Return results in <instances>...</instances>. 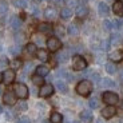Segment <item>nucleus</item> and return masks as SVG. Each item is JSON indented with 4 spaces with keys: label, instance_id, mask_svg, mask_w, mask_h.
<instances>
[{
    "label": "nucleus",
    "instance_id": "f257e3e1",
    "mask_svg": "<svg viewBox=\"0 0 123 123\" xmlns=\"http://www.w3.org/2000/svg\"><path fill=\"white\" fill-rule=\"evenodd\" d=\"M92 91V84L90 80H82L79 82L76 86V92L82 96H87L90 95V92Z\"/></svg>",
    "mask_w": 123,
    "mask_h": 123
},
{
    "label": "nucleus",
    "instance_id": "f03ea898",
    "mask_svg": "<svg viewBox=\"0 0 123 123\" xmlns=\"http://www.w3.org/2000/svg\"><path fill=\"white\" fill-rule=\"evenodd\" d=\"M86 67H87V62L83 56L75 55L74 58H72V68H74L75 71H83Z\"/></svg>",
    "mask_w": 123,
    "mask_h": 123
},
{
    "label": "nucleus",
    "instance_id": "7ed1b4c3",
    "mask_svg": "<svg viewBox=\"0 0 123 123\" xmlns=\"http://www.w3.org/2000/svg\"><path fill=\"white\" fill-rule=\"evenodd\" d=\"M102 98H103V102H105L107 106H114V105H117L118 100H119L117 94H115V92H111V91L105 92Z\"/></svg>",
    "mask_w": 123,
    "mask_h": 123
},
{
    "label": "nucleus",
    "instance_id": "20e7f679",
    "mask_svg": "<svg viewBox=\"0 0 123 123\" xmlns=\"http://www.w3.org/2000/svg\"><path fill=\"white\" fill-rule=\"evenodd\" d=\"M15 95L18 96V98H20V99H25L28 96V88H27V86L25 84H23V83H18V84H15Z\"/></svg>",
    "mask_w": 123,
    "mask_h": 123
},
{
    "label": "nucleus",
    "instance_id": "39448f33",
    "mask_svg": "<svg viewBox=\"0 0 123 123\" xmlns=\"http://www.w3.org/2000/svg\"><path fill=\"white\" fill-rule=\"evenodd\" d=\"M47 47H48L49 51L55 52V51H59V49H60L62 43H60V40H59L58 37L52 36V37H48V40H47Z\"/></svg>",
    "mask_w": 123,
    "mask_h": 123
},
{
    "label": "nucleus",
    "instance_id": "423d86ee",
    "mask_svg": "<svg viewBox=\"0 0 123 123\" xmlns=\"http://www.w3.org/2000/svg\"><path fill=\"white\" fill-rule=\"evenodd\" d=\"M52 94H54V86H51V84H43L39 91V95L42 98H48Z\"/></svg>",
    "mask_w": 123,
    "mask_h": 123
},
{
    "label": "nucleus",
    "instance_id": "0eeeda50",
    "mask_svg": "<svg viewBox=\"0 0 123 123\" xmlns=\"http://www.w3.org/2000/svg\"><path fill=\"white\" fill-rule=\"evenodd\" d=\"M3 102L6 103V105H8V106L15 105V103H16V95H15V92H11V91L4 92V95H3Z\"/></svg>",
    "mask_w": 123,
    "mask_h": 123
},
{
    "label": "nucleus",
    "instance_id": "6e6552de",
    "mask_svg": "<svg viewBox=\"0 0 123 123\" xmlns=\"http://www.w3.org/2000/svg\"><path fill=\"white\" fill-rule=\"evenodd\" d=\"M115 114H117V108H115L114 106H107V107H105L102 110V117L106 118V119L112 118Z\"/></svg>",
    "mask_w": 123,
    "mask_h": 123
},
{
    "label": "nucleus",
    "instance_id": "1a4fd4ad",
    "mask_svg": "<svg viewBox=\"0 0 123 123\" xmlns=\"http://www.w3.org/2000/svg\"><path fill=\"white\" fill-rule=\"evenodd\" d=\"M15 80V71L13 70H6L3 74V82L6 84H11Z\"/></svg>",
    "mask_w": 123,
    "mask_h": 123
},
{
    "label": "nucleus",
    "instance_id": "9d476101",
    "mask_svg": "<svg viewBox=\"0 0 123 123\" xmlns=\"http://www.w3.org/2000/svg\"><path fill=\"white\" fill-rule=\"evenodd\" d=\"M37 31L42 32V34H51L52 32V25L48 24V23H40L37 25Z\"/></svg>",
    "mask_w": 123,
    "mask_h": 123
},
{
    "label": "nucleus",
    "instance_id": "9b49d317",
    "mask_svg": "<svg viewBox=\"0 0 123 123\" xmlns=\"http://www.w3.org/2000/svg\"><path fill=\"white\" fill-rule=\"evenodd\" d=\"M108 56H110L111 62L117 63V62H122V59H123V52H122V51H119V49H117V51H112V52H111Z\"/></svg>",
    "mask_w": 123,
    "mask_h": 123
},
{
    "label": "nucleus",
    "instance_id": "f8f14e48",
    "mask_svg": "<svg viewBox=\"0 0 123 123\" xmlns=\"http://www.w3.org/2000/svg\"><path fill=\"white\" fill-rule=\"evenodd\" d=\"M44 18H46L47 20H54V19L56 18V11H55V8H52V7H48V8L44 9Z\"/></svg>",
    "mask_w": 123,
    "mask_h": 123
},
{
    "label": "nucleus",
    "instance_id": "ddd939ff",
    "mask_svg": "<svg viewBox=\"0 0 123 123\" xmlns=\"http://www.w3.org/2000/svg\"><path fill=\"white\" fill-rule=\"evenodd\" d=\"M80 120L84 123H90L92 120V112L88 110H84L80 112Z\"/></svg>",
    "mask_w": 123,
    "mask_h": 123
},
{
    "label": "nucleus",
    "instance_id": "4468645a",
    "mask_svg": "<svg viewBox=\"0 0 123 123\" xmlns=\"http://www.w3.org/2000/svg\"><path fill=\"white\" fill-rule=\"evenodd\" d=\"M112 11H114L115 15L122 16L123 15V3L122 1H115L114 6H112Z\"/></svg>",
    "mask_w": 123,
    "mask_h": 123
},
{
    "label": "nucleus",
    "instance_id": "2eb2a0df",
    "mask_svg": "<svg viewBox=\"0 0 123 123\" xmlns=\"http://www.w3.org/2000/svg\"><path fill=\"white\" fill-rule=\"evenodd\" d=\"M36 58L39 59V60H42V62H47L49 56H48V52H47L46 49L42 48V49H37L36 51Z\"/></svg>",
    "mask_w": 123,
    "mask_h": 123
},
{
    "label": "nucleus",
    "instance_id": "dca6fc26",
    "mask_svg": "<svg viewBox=\"0 0 123 123\" xmlns=\"http://www.w3.org/2000/svg\"><path fill=\"white\" fill-rule=\"evenodd\" d=\"M49 122L51 123H62L63 122V117H62V114L54 111L52 114H51V117H49Z\"/></svg>",
    "mask_w": 123,
    "mask_h": 123
},
{
    "label": "nucleus",
    "instance_id": "f3484780",
    "mask_svg": "<svg viewBox=\"0 0 123 123\" xmlns=\"http://www.w3.org/2000/svg\"><path fill=\"white\" fill-rule=\"evenodd\" d=\"M88 13V9L86 6H78L76 7V16L78 18H84Z\"/></svg>",
    "mask_w": 123,
    "mask_h": 123
},
{
    "label": "nucleus",
    "instance_id": "a211bd4d",
    "mask_svg": "<svg viewBox=\"0 0 123 123\" xmlns=\"http://www.w3.org/2000/svg\"><path fill=\"white\" fill-rule=\"evenodd\" d=\"M9 24H11V27H12L13 30H19L20 25H22V20H20L18 16H12L11 20H9Z\"/></svg>",
    "mask_w": 123,
    "mask_h": 123
},
{
    "label": "nucleus",
    "instance_id": "6ab92c4d",
    "mask_svg": "<svg viewBox=\"0 0 123 123\" xmlns=\"http://www.w3.org/2000/svg\"><path fill=\"white\" fill-rule=\"evenodd\" d=\"M98 11H99V15L100 16H107L110 9H108V6L106 3H100L98 6Z\"/></svg>",
    "mask_w": 123,
    "mask_h": 123
},
{
    "label": "nucleus",
    "instance_id": "aec40b11",
    "mask_svg": "<svg viewBox=\"0 0 123 123\" xmlns=\"http://www.w3.org/2000/svg\"><path fill=\"white\" fill-rule=\"evenodd\" d=\"M100 86L102 87H106V88H114V87H115V82H114V80H111V79H108V78H105V79H102Z\"/></svg>",
    "mask_w": 123,
    "mask_h": 123
},
{
    "label": "nucleus",
    "instance_id": "412c9836",
    "mask_svg": "<svg viewBox=\"0 0 123 123\" xmlns=\"http://www.w3.org/2000/svg\"><path fill=\"white\" fill-rule=\"evenodd\" d=\"M49 70L48 67H46V66H39V67H36V75H40V76H46V75H48Z\"/></svg>",
    "mask_w": 123,
    "mask_h": 123
},
{
    "label": "nucleus",
    "instance_id": "4be33fe9",
    "mask_svg": "<svg viewBox=\"0 0 123 123\" xmlns=\"http://www.w3.org/2000/svg\"><path fill=\"white\" fill-rule=\"evenodd\" d=\"M106 71H107L108 74H115V72H117V66L114 64V62L106 63Z\"/></svg>",
    "mask_w": 123,
    "mask_h": 123
},
{
    "label": "nucleus",
    "instance_id": "5701e85b",
    "mask_svg": "<svg viewBox=\"0 0 123 123\" xmlns=\"http://www.w3.org/2000/svg\"><path fill=\"white\" fill-rule=\"evenodd\" d=\"M60 16L63 19H70L71 16H72V11H71V8H68V7L67 8H63L60 11Z\"/></svg>",
    "mask_w": 123,
    "mask_h": 123
},
{
    "label": "nucleus",
    "instance_id": "b1692460",
    "mask_svg": "<svg viewBox=\"0 0 123 123\" xmlns=\"http://www.w3.org/2000/svg\"><path fill=\"white\" fill-rule=\"evenodd\" d=\"M67 31H68V34H70L71 36H76V35L79 34V28H78L75 24H70Z\"/></svg>",
    "mask_w": 123,
    "mask_h": 123
},
{
    "label": "nucleus",
    "instance_id": "393cba45",
    "mask_svg": "<svg viewBox=\"0 0 123 123\" xmlns=\"http://www.w3.org/2000/svg\"><path fill=\"white\" fill-rule=\"evenodd\" d=\"M56 59H58V62L63 63V62H66L68 59V52L67 51H62V52H59L58 55H56Z\"/></svg>",
    "mask_w": 123,
    "mask_h": 123
},
{
    "label": "nucleus",
    "instance_id": "a878e982",
    "mask_svg": "<svg viewBox=\"0 0 123 123\" xmlns=\"http://www.w3.org/2000/svg\"><path fill=\"white\" fill-rule=\"evenodd\" d=\"M25 49H27V52L30 54V55H34V54H36V44L35 43H28L27 47H25Z\"/></svg>",
    "mask_w": 123,
    "mask_h": 123
},
{
    "label": "nucleus",
    "instance_id": "bb28decb",
    "mask_svg": "<svg viewBox=\"0 0 123 123\" xmlns=\"http://www.w3.org/2000/svg\"><path fill=\"white\" fill-rule=\"evenodd\" d=\"M12 4L18 8H25L27 7V0H12Z\"/></svg>",
    "mask_w": 123,
    "mask_h": 123
},
{
    "label": "nucleus",
    "instance_id": "cd10ccee",
    "mask_svg": "<svg viewBox=\"0 0 123 123\" xmlns=\"http://www.w3.org/2000/svg\"><path fill=\"white\" fill-rule=\"evenodd\" d=\"M56 88L60 92H67V84H66L64 82H62V80H58V82H56Z\"/></svg>",
    "mask_w": 123,
    "mask_h": 123
},
{
    "label": "nucleus",
    "instance_id": "c85d7f7f",
    "mask_svg": "<svg viewBox=\"0 0 123 123\" xmlns=\"http://www.w3.org/2000/svg\"><path fill=\"white\" fill-rule=\"evenodd\" d=\"M32 82H34V84H36V86H43V76H40V75H34L32 76Z\"/></svg>",
    "mask_w": 123,
    "mask_h": 123
},
{
    "label": "nucleus",
    "instance_id": "c756f323",
    "mask_svg": "<svg viewBox=\"0 0 123 123\" xmlns=\"http://www.w3.org/2000/svg\"><path fill=\"white\" fill-rule=\"evenodd\" d=\"M8 11V4L4 0H0V15H6Z\"/></svg>",
    "mask_w": 123,
    "mask_h": 123
},
{
    "label": "nucleus",
    "instance_id": "7c9ffc66",
    "mask_svg": "<svg viewBox=\"0 0 123 123\" xmlns=\"http://www.w3.org/2000/svg\"><path fill=\"white\" fill-rule=\"evenodd\" d=\"M11 67H12V70L22 68V60H20V59H13V60L11 62Z\"/></svg>",
    "mask_w": 123,
    "mask_h": 123
},
{
    "label": "nucleus",
    "instance_id": "2f4dec72",
    "mask_svg": "<svg viewBox=\"0 0 123 123\" xmlns=\"http://www.w3.org/2000/svg\"><path fill=\"white\" fill-rule=\"evenodd\" d=\"M103 27H105V30L111 31L114 28V23L111 22V20H105V22H103Z\"/></svg>",
    "mask_w": 123,
    "mask_h": 123
},
{
    "label": "nucleus",
    "instance_id": "473e14b6",
    "mask_svg": "<svg viewBox=\"0 0 123 123\" xmlns=\"http://www.w3.org/2000/svg\"><path fill=\"white\" fill-rule=\"evenodd\" d=\"M8 64H9L8 59H7L6 56H1V58H0V68H7Z\"/></svg>",
    "mask_w": 123,
    "mask_h": 123
},
{
    "label": "nucleus",
    "instance_id": "72a5a7b5",
    "mask_svg": "<svg viewBox=\"0 0 123 123\" xmlns=\"http://www.w3.org/2000/svg\"><path fill=\"white\" fill-rule=\"evenodd\" d=\"M20 51H22V48H20L19 46H12L11 48H9V52L12 54V55H19Z\"/></svg>",
    "mask_w": 123,
    "mask_h": 123
},
{
    "label": "nucleus",
    "instance_id": "f704fd0d",
    "mask_svg": "<svg viewBox=\"0 0 123 123\" xmlns=\"http://www.w3.org/2000/svg\"><path fill=\"white\" fill-rule=\"evenodd\" d=\"M120 42V36L118 34H115V35H112V36L110 37V43L111 44H118Z\"/></svg>",
    "mask_w": 123,
    "mask_h": 123
},
{
    "label": "nucleus",
    "instance_id": "c9c22d12",
    "mask_svg": "<svg viewBox=\"0 0 123 123\" xmlns=\"http://www.w3.org/2000/svg\"><path fill=\"white\" fill-rule=\"evenodd\" d=\"M99 106V100L96 98H91L90 99V107L91 108H98Z\"/></svg>",
    "mask_w": 123,
    "mask_h": 123
},
{
    "label": "nucleus",
    "instance_id": "e433bc0d",
    "mask_svg": "<svg viewBox=\"0 0 123 123\" xmlns=\"http://www.w3.org/2000/svg\"><path fill=\"white\" fill-rule=\"evenodd\" d=\"M55 34L58 35V36H63V35H64V28L62 27V25H58V27L55 28Z\"/></svg>",
    "mask_w": 123,
    "mask_h": 123
},
{
    "label": "nucleus",
    "instance_id": "4c0bfd02",
    "mask_svg": "<svg viewBox=\"0 0 123 123\" xmlns=\"http://www.w3.org/2000/svg\"><path fill=\"white\" fill-rule=\"evenodd\" d=\"M68 8H71V7H78L79 6V3H78V0H68Z\"/></svg>",
    "mask_w": 123,
    "mask_h": 123
},
{
    "label": "nucleus",
    "instance_id": "58836bf2",
    "mask_svg": "<svg viewBox=\"0 0 123 123\" xmlns=\"http://www.w3.org/2000/svg\"><path fill=\"white\" fill-rule=\"evenodd\" d=\"M18 108L20 111H25V110H27V103H25V102H20L19 106H18Z\"/></svg>",
    "mask_w": 123,
    "mask_h": 123
},
{
    "label": "nucleus",
    "instance_id": "ea45409f",
    "mask_svg": "<svg viewBox=\"0 0 123 123\" xmlns=\"http://www.w3.org/2000/svg\"><path fill=\"white\" fill-rule=\"evenodd\" d=\"M112 23H114V28H120V27L123 25V22H122V20H114Z\"/></svg>",
    "mask_w": 123,
    "mask_h": 123
},
{
    "label": "nucleus",
    "instance_id": "a19ab883",
    "mask_svg": "<svg viewBox=\"0 0 123 123\" xmlns=\"http://www.w3.org/2000/svg\"><path fill=\"white\" fill-rule=\"evenodd\" d=\"M18 122H19V123H31V122H30V118H27V117H22L20 119L18 120Z\"/></svg>",
    "mask_w": 123,
    "mask_h": 123
},
{
    "label": "nucleus",
    "instance_id": "79ce46f5",
    "mask_svg": "<svg viewBox=\"0 0 123 123\" xmlns=\"http://www.w3.org/2000/svg\"><path fill=\"white\" fill-rule=\"evenodd\" d=\"M91 78H92V80H94V82H99V80H100V76H99V74H92Z\"/></svg>",
    "mask_w": 123,
    "mask_h": 123
},
{
    "label": "nucleus",
    "instance_id": "37998d69",
    "mask_svg": "<svg viewBox=\"0 0 123 123\" xmlns=\"http://www.w3.org/2000/svg\"><path fill=\"white\" fill-rule=\"evenodd\" d=\"M31 68H32V63H27V64H25V68H24V72H25V74L30 72Z\"/></svg>",
    "mask_w": 123,
    "mask_h": 123
},
{
    "label": "nucleus",
    "instance_id": "c03bdc74",
    "mask_svg": "<svg viewBox=\"0 0 123 123\" xmlns=\"http://www.w3.org/2000/svg\"><path fill=\"white\" fill-rule=\"evenodd\" d=\"M55 3L58 6H62V4H64V0H55Z\"/></svg>",
    "mask_w": 123,
    "mask_h": 123
},
{
    "label": "nucleus",
    "instance_id": "a18cd8bd",
    "mask_svg": "<svg viewBox=\"0 0 123 123\" xmlns=\"http://www.w3.org/2000/svg\"><path fill=\"white\" fill-rule=\"evenodd\" d=\"M0 82H3V74L0 72Z\"/></svg>",
    "mask_w": 123,
    "mask_h": 123
},
{
    "label": "nucleus",
    "instance_id": "49530a36",
    "mask_svg": "<svg viewBox=\"0 0 123 123\" xmlns=\"http://www.w3.org/2000/svg\"><path fill=\"white\" fill-rule=\"evenodd\" d=\"M120 79H122V80H123V70H122V71H120Z\"/></svg>",
    "mask_w": 123,
    "mask_h": 123
},
{
    "label": "nucleus",
    "instance_id": "de8ad7c7",
    "mask_svg": "<svg viewBox=\"0 0 123 123\" xmlns=\"http://www.w3.org/2000/svg\"><path fill=\"white\" fill-rule=\"evenodd\" d=\"M1 111H3V110H1V107H0V114H1Z\"/></svg>",
    "mask_w": 123,
    "mask_h": 123
},
{
    "label": "nucleus",
    "instance_id": "09e8293b",
    "mask_svg": "<svg viewBox=\"0 0 123 123\" xmlns=\"http://www.w3.org/2000/svg\"><path fill=\"white\" fill-rule=\"evenodd\" d=\"M43 123H48V122H43ZM49 123H51V122H49Z\"/></svg>",
    "mask_w": 123,
    "mask_h": 123
},
{
    "label": "nucleus",
    "instance_id": "8fccbe9b",
    "mask_svg": "<svg viewBox=\"0 0 123 123\" xmlns=\"http://www.w3.org/2000/svg\"><path fill=\"white\" fill-rule=\"evenodd\" d=\"M122 108H123V102H122Z\"/></svg>",
    "mask_w": 123,
    "mask_h": 123
},
{
    "label": "nucleus",
    "instance_id": "3c124183",
    "mask_svg": "<svg viewBox=\"0 0 123 123\" xmlns=\"http://www.w3.org/2000/svg\"><path fill=\"white\" fill-rule=\"evenodd\" d=\"M35 1H40V0H35Z\"/></svg>",
    "mask_w": 123,
    "mask_h": 123
},
{
    "label": "nucleus",
    "instance_id": "603ef678",
    "mask_svg": "<svg viewBox=\"0 0 123 123\" xmlns=\"http://www.w3.org/2000/svg\"><path fill=\"white\" fill-rule=\"evenodd\" d=\"M46 1H49V0H46Z\"/></svg>",
    "mask_w": 123,
    "mask_h": 123
},
{
    "label": "nucleus",
    "instance_id": "864d4df0",
    "mask_svg": "<svg viewBox=\"0 0 123 123\" xmlns=\"http://www.w3.org/2000/svg\"><path fill=\"white\" fill-rule=\"evenodd\" d=\"M74 123H78V122H74Z\"/></svg>",
    "mask_w": 123,
    "mask_h": 123
}]
</instances>
